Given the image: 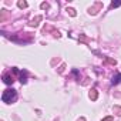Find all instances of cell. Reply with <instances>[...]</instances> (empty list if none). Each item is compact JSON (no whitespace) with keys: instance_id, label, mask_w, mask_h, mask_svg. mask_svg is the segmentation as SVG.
I'll list each match as a JSON object with an SVG mask.
<instances>
[{"instance_id":"7","label":"cell","mask_w":121,"mask_h":121,"mask_svg":"<svg viewBox=\"0 0 121 121\" xmlns=\"http://www.w3.org/2000/svg\"><path fill=\"white\" fill-rule=\"evenodd\" d=\"M114 112L117 114V115H121V107H118V105H114Z\"/></svg>"},{"instance_id":"8","label":"cell","mask_w":121,"mask_h":121,"mask_svg":"<svg viewBox=\"0 0 121 121\" xmlns=\"http://www.w3.org/2000/svg\"><path fill=\"white\" fill-rule=\"evenodd\" d=\"M105 63H108V64H112V66H115L117 64V61H115V60H112V58H105Z\"/></svg>"},{"instance_id":"12","label":"cell","mask_w":121,"mask_h":121,"mask_svg":"<svg viewBox=\"0 0 121 121\" xmlns=\"http://www.w3.org/2000/svg\"><path fill=\"white\" fill-rule=\"evenodd\" d=\"M103 121H114V120H112V117H105Z\"/></svg>"},{"instance_id":"11","label":"cell","mask_w":121,"mask_h":121,"mask_svg":"<svg viewBox=\"0 0 121 121\" xmlns=\"http://www.w3.org/2000/svg\"><path fill=\"white\" fill-rule=\"evenodd\" d=\"M41 9H48V3H41Z\"/></svg>"},{"instance_id":"1","label":"cell","mask_w":121,"mask_h":121,"mask_svg":"<svg viewBox=\"0 0 121 121\" xmlns=\"http://www.w3.org/2000/svg\"><path fill=\"white\" fill-rule=\"evenodd\" d=\"M16 98H17V93L13 88L12 90H6L3 93V95H2V100L4 103H13V101H16Z\"/></svg>"},{"instance_id":"10","label":"cell","mask_w":121,"mask_h":121,"mask_svg":"<svg viewBox=\"0 0 121 121\" xmlns=\"http://www.w3.org/2000/svg\"><path fill=\"white\" fill-rule=\"evenodd\" d=\"M67 12L70 13V16H73V17L76 16V10H74V9H67Z\"/></svg>"},{"instance_id":"5","label":"cell","mask_w":121,"mask_h":121,"mask_svg":"<svg viewBox=\"0 0 121 121\" xmlns=\"http://www.w3.org/2000/svg\"><path fill=\"white\" fill-rule=\"evenodd\" d=\"M20 81H22V84H24L27 81V73L26 71H22L20 73Z\"/></svg>"},{"instance_id":"2","label":"cell","mask_w":121,"mask_h":121,"mask_svg":"<svg viewBox=\"0 0 121 121\" xmlns=\"http://www.w3.org/2000/svg\"><path fill=\"white\" fill-rule=\"evenodd\" d=\"M3 81H4L6 84H13V83H14V76L12 74V71L3 74Z\"/></svg>"},{"instance_id":"9","label":"cell","mask_w":121,"mask_h":121,"mask_svg":"<svg viewBox=\"0 0 121 121\" xmlns=\"http://www.w3.org/2000/svg\"><path fill=\"white\" fill-rule=\"evenodd\" d=\"M17 6H19L20 9H26V7H27V3H26V2H19Z\"/></svg>"},{"instance_id":"4","label":"cell","mask_w":121,"mask_h":121,"mask_svg":"<svg viewBox=\"0 0 121 121\" xmlns=\"http://www.w3.org/2000/svg\"><path fill=\"white\" fill-rule=\"evenodd\" d=\"M97 97H98V93H97V90H95V88H93V90L90 91V98H91L93 101H95V100H97Z\"/></svg>"},{"instance_id":"3","label":"cell","mask_w":121,"mask_h":121,"mask_svg":"<svg viewBox=\"0 0 121 121\" xmlns=\"http://www.w3.org/2000/svg\"><path fill=\"white\" fill-rule=\"evenodd\" d=\"M40 20H41V16H37V17H36V19H33V20H31L29 24H30L31 27H36V26L39 24V22H40Z\"/></svg>"},{"instance_id":"13","label":"cell","mask_w":121,"mask_h":121,"mask_svg":"<svg viewBox=\"0 0 121 121\" xmlns=\"http://www.w3.org/2000/svg\"><path fill=\"white\" fill-rule=\"evenodd\" d=\"M78 121H86V120H84V118H80V120H78Z\"/></svg>"},{"instance_id":"6","label":"cell","mask_w":121,"mask_h":121,"mask_svg":"<svg viewBox=\"0 0 121 121\" xmlns=\"http://www.w3.org/2000/svg\"><path fill=\"white\" fill-rule=\"evenodd\" d=\"M111 83H112V84H118V83H121V74L114 76V77H112V80H111Z\"/></svg>"}]
</instances>
